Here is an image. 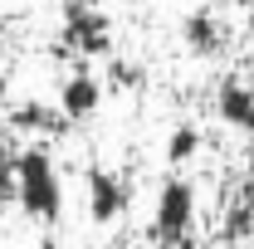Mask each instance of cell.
Instances as JSON below:
<instances>
[{"instance_id": "obj_10", "label": "cell", "mask_w": 254, "mask_h": 249, "mask_svg": "<svg viewBox=\"0 0 254 249\" xmlns=\"http://www.w3.org/2000/svg\"><path fill=\"white\" fill-rule=\"evenodd\" d=\"M15 142L0 132V200H15Z\"/></svg>"}, {"instance_id": "obj_15", "label": "cell", "mask_w": 254, "mask_h": 249, "mask_svg": "<svg viewBox=\"0 0 254 249\" xmlns=\"http://www.w3.org/2000/svg\"><path fill=\"white\" fill-rule=\"evenodd\" d=\"M245 137H254V113H250V123H245Z\"/></svg>"}, {"instance_id": "obj_8", "label": "cell", "mask_w": 254, "mask_h": 249, "mask_svg": "<svg viewBox=\"0 0 254 249\" xmlns=\"http://www.w3.org/2000/svg\"><path fill=\"white\" fill-rule=\"evenodd\" d=\"M215 113H220V123H230V127L245 132V123H250V113H254V83H245V78H225L220 93H215Z\"/></svg>"}, {"instance_id": "obj_13", "label": "cell", "mask_w": 254, "mask_h": 249, "mask_svg": "<svg viewBox=\"0 0 254 249\" xmlns=\"http://www.w3.org/2000/svg\"><path fill=\"white\" fill-rule=\"evenodd\" d=\"M5 98H10V73L0 68V108H5Z\"/></svg>"}, {"instance_id": "obj_5", "label": "cell", "mask_w": 254, "mask_h": 249, "mask_svg": "<svg viewBox=\"0 0 254 249\" xmlns=\"http://www.w3.org/2000/svg\"><path fill=\"white\" fill-rule=\"evenodd\" d=\"M103 78H98L93 68H73L68 78L59 83V113L64 123H88V118H98V108H103Z\"/></svg>"}, {"instance_id": "obj_3", "label": "cell", "mask_w": 254, "mask_h": 249, "mask_svg": "<svg viewBox=\"0 0 254 249\" xmlns=\"http://www.w3.org/2000/svg\"><path fill=\"white\" fill-rule=\"evenodd\" d=\"M64 44L83 59H103L113 54V20L103 15V5H83V0H68L64 5Z\"/></svg>"}, {"instance_id": "obj_6", "label": "cell", "mask_w": 254, "mask_h": 249, "mask_svg": "<svg viewBox=\"0 0 254 249\" xmlns=\"http://www.w3.org/2000/svg\"><path fill=\"white\" fill-rule=\"evenodd\" d=\"M181 44H186L195 59H215V54L225 49L220 15H210L205 5H200V10H186V15H181Z\"/></svg>"}, {"instance_id": "obj_1", "label": "cell", "mask_w": 254, "mask_h": 249, "mask_svg": "<svg viewBox=\"0 0 254 249\" xmlns=\"http://www.w3.org/2000/svg\"><path fill=\"white\" fill-rule=\"evenodd\" d=\"M15 205L25 210V220L44 230H54L64 220V176L49 142H30L15 152Z\"/></svg>"}, {"instance_id": "obj_11", "label": "cell", "mask_w": 254, "mask_h": 249, "mask_svg": "<svg viewBox=\"0 0 254 249\" xmlns=\"http://www.w3.org/2000/svg\"><path fill=\"white\" fill-rule=\"evenodd\" d=\"M103 88H142V63L113 59V63H108V83H103Z\"/></svg>"}, {"instance_id": "obj_14", "label": "cell", "mask_w": 254, "mask_h": 249, "mask_svg": "<svg viewBox=\"0 0 254 249\" xmlns=\"http://www.w3.org/2000/svg\"><path fill=\"white\" fill-rule=\"evenodd\" d=\"M39 249H68V245H59L54 235H44V245H39Z\"/></svg>"}, {"instance_id": "obj_16", "label": "cell", "mask_w": 254, "mask_h": 249, "mask_svg": "<svg viewBox=\"0 0 254 249\" xmlns=\"http://www.w3.org/2000/svg\"><path fill=\"white\" fill-rule=\"evenodd\" d=\"M171 249H195V240H181V245H171Z\"/></svg>"}, {"instance_id": "obj_4", "label": "cell", "mask_w": 254, "mask_h": 249, "mask_svg": "<svg viewBox=\"0 0 254 249\" xmlns=\"http://www.w3.org/2000/svg\"><path fill=\"white\" fill-rule=\"evenodd\" d=\"M132 205V186L108 166H88L83 171V210L93 225H118Z\"/></svg>"}, {"instance_id": "obj_12", "label": "cell", "mask_w": 254, "mask_h": 249, "mask_svg": "<svg viewBox=\"0 0 254 249\" xmlns=\"http://www.w3.org/2000/svg\"><path fill=\"white\" fill-rule=\"evenodd\" d=\"M245 235H254V200H240L225 220V240H245Z\"/></svg>"}, {"instance_id": "obj_2", "label": "cell", "mask_w": 254, "mask_h": 249, "mask_svg": "<svg viewBox=\"0 0 254 249\" xmlns=\"http://www.w3.org/2000/svg\"><path fill=\"white\" fill-rule=\"evenodd\" d=\"M190 225H195V186L186 176H166L157 186V210H152V240L161 249L190 240Z\"/></svg>"}, {"instance_id": "obj_17", "label": "cell", "mask_w": 254, "mask_h": 249, "mask_svg": "<svg viewBox=\"0 0 254 249\" xmlns=\"http://www.w3.org/2000/svg\"><path fill=\"white\" fill-rule=\"evenodd\" d=\"M240 5H254V0H240Z\"/></svg>"}, {"instance_id": "obj_9", "label": "cell", "mask_w": 254, "mask_h": 249, "mask_svg": "<svg viewBox=\"0 0 254 249\" xmlns=\"http://www.w3.org/2000/svg\"><path fill=\"white\" fill-rule=\"evenodd\" d=\"M200 147H205V132L195 123H176L171 132H166V166H190L195 156H200Z\"/></svg>"}, {"instance_id": "obj_7", "label": "cell", "mask_w": 254, "mask_h": 249, "mask_svg": "<svg viewBox=\"0 0 254 249\" xmlns=\"http://www.w3.org/2000/svg\"><path fill=\"white\" fill-rule=\"evenodd\" d=\"M64 113L59 108H49V103H39V98H25V103H15L10 108V132H34V137H59L64 132Z\"/></svg>"}]
</instances>
